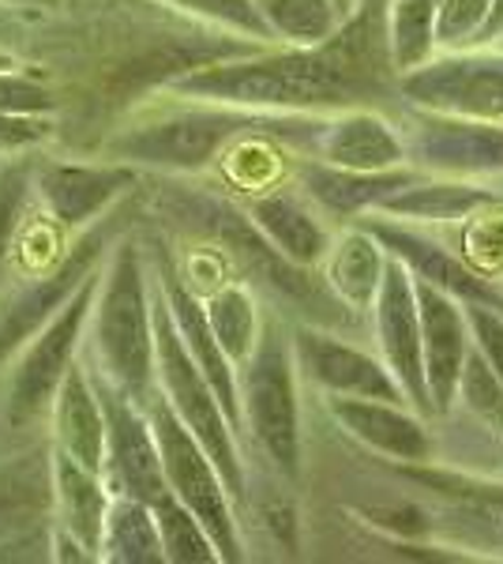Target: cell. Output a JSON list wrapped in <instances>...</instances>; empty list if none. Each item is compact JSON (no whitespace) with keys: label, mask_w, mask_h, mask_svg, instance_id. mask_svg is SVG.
<instances>
[{"label":"cell","mask_w":503,"mask_h":564,"mask_svg":"<svg viewBox=\"0 0 503 564\" xmlns=\"http://www.w3.org/2000/svg\"><path fill=\"white\" fill-rule=\"evenodd\" d=\"M143 414L151 422V433L158 441V456H162V475H166L170 494L204 523V531L210 534L218 550V561H244V542L237 531V516L230 505V489H226L218 467L210 463V456L199 448V441L185 430L173 406L166 403V395L154 391L143 399Z\"/></svg>","instance_id":"obj_6"},{"label":"cell","mask_w":503,"mask_h":564,"mask_svg":"<svg viewBox=\"0 0 503 564\" xmlns=\"http://www.w3.org/2000/svg\"><path fill=\"white\" fill-rule=\"evenodd\" d=\"M151 321H154V384H158L166 403L173 406V414L185 422V430L196 436L199 448L218 467L230 497L244 500V489L249 486H244V463H241V448H237V433L222 411V403H218V395L210 391L207 377L192 361L185 343H181L158 286H154Z\"/></svg>","instance_id":"obj_5"},{"label":"cell","mask_w":503,"mask_h":564,"mask_svg":"<svg viewBox=\"0 0 503 564\" xmlns=\"http://www.w3.org/2000/svg\"><path fill=\"white\" fill-rule=\"evenodd\" d=\"M98 561H109V564H162L166 561L151 505L121 497V494L109 497Z\"/></svg>","instance_id":"obj_25"},{"label":"cell","mask_w":503,"mask_h":564,"mask_svg":"<svg viewBox=\"0 0 503 564\" xmlns=\"http://www.w3.org/2000/svg\"><path fill=\"white\" fill-rule=\"evenodd\" d=\"M154 290L147 286V260L132 234L109 245L98 268L95 305H90V339L98 372L124 388L135 403L154 391Z\"/></svg>","instance_id":"obj_2"},{"label":"cell","mask_w":503,"mask_h":564,"mask_svg":"<svg viewBox=\"0 0 503 564\" xmlns=\"http://www.w3.org/2000/svg\"><path fill=\"white\" fill-rule=\"evenodd\" d=\"M466 324H470L473 350L484 358L492 377L503 384V308L492 302H462Z\"/></svg>","instance_id":"obj_34"},{"label":"cell","mask_w":503,"mask_h":564,"mask_svg":"<svg viewBox=\"0 0 503 564\" xmlns=\"http://www.w3.org/2000/svg\"><path fill=\"white\" fill-rule=\"evenodd\" d=\"M327 411L353 441L402 463H433L436 441L406 403L383 399H327Z\"/></svg>","instance_id":"obj_17"},{"label":"cell","mask_w":503,"mask_h":564,"mask_svg":"<svg viewBox=\"0 0 503 564\" xmlns=\"http://www.w3.org/2000/svg\"><path fill=\"white\" fill-rule=\"evenodd\" d=\"M31 170H34L31 159H15L8 166H0V279L8 271V257L15 249V234L23 226V215L31 212V199H34Z\"/></svg>","instance_id":"obj_31"},{"label":"cell","mask_w":503,"mask_h":564,"mask_svg":"<svg viewBox=\"0 0 503 564\" xmlns=\"http://www.w3.org/2000/svg\"><path fill=\"white\" fill-rule=\"evenodd\" d=\"M241 395V430L255 436L274 470L286 478L300 475V406H297V361L282 321L260 324L255 347L237 366Z\"/></svg>","instance_id":"obj_4"},{"label":"cell","mask_w":503,"mask_h":564,"mask_svg":"<svg viewBox=\"0 0 503 564\" xmlns=\"http://www.w3.org/2000/svg\"><path fill=\"white\" fill-rule=\"evenodd\" d=\"M436 8L440 0H387L383 39H387L391 68L398 76L436 53Z\"/></svg>","instance_id":"obj_27"},{"label":"cell","mask_w":503,"mask_h":564,"mask_svg":"<svg viewBox=\"0 0 503 564\" xmlns=\"http://www.w3.org/2000/svg\"><path fill=\"white\" fill-rule=\"evenodd\" d=\"M53 550H57V553H53L57 561H95L84 550V545H79L68 531H64V527H57V534H53Z\"/></svg>","instance_id":"obj_38"},{"label":"cell","mask_w":503,"mask_h":564,"mask_svg":"<svg viewBox=\"0 0 503 564\" xmlns=\"http://www.w3.org/2000/svg\"><path fill=\"white\" fill-rule=\"evenodd\" d=\"M102 403L106 417V459H102V481L109 494H121L143 505H154L162 494H170L166 475H162V456L158 441L151 433V422L143 414V406L128 395L124 388H117L113 380H106L102 372H90Z\"/></svg>","instance_id":"obj_10"},{"label":"cell","mask_w":503,"mask_h":564,"mask_svg":"<svg viewBox=\"0 0 503 564\" xmlns=\"http://www.w3.org/2000/svg\"><path fill=\"white\" fill-rule=\"evenodd\" d=\"M53 411V436H57V452L84 463L87 470L102 475L106 459V417L102 403H98V391L90 372L72 361V369L64 372L57 395L50 403Z\"/></svg>","instance_id":"obj_19"},{"label":"cell","mask_w":503,"mask_h":564,"mask_svg":"<svg viewBox=\"0 0 503 564\" xmlns=\"http://www.w3.org/2000/svg\"><path fill=\"white\" fill-rule=\"evenodd\" d=\"M128 212H132V199H121L113 212H106L102 218L90 223V230L68 249V257L53 263L42 279H34L31 286H23L20 294L8 302L4 316H0V366L12 361L34 335L42 332V324L50 321L57 308L76 294V286L84 282L98 263L106 260L109 245L124 234Z\"/></svg>","instance_id":"obj_9"},{"label":"cell","mask_w":503,"mask_h":564,"mask_svg":"<svg viewBox=\"0 0 503 564\" xmlns=\"http://www.w3.org/2000/svg\"><path fill=\"white\" fill-rule=\"evenodd\" d=\"M57 132L50 113H15V109H0V154H23L34 151Z\"/></svg>","instance_id":"obj_36"},{"label":"cell","mask_w":503,"mask_h":564,"mask_svg":"<svg viewBox=\"0 0 503 564\" xmlns=\"http://www.w3.org/2000/svg\"><path fill=\"white\" fill-rule=\"evenodd\" d=\"M383 263H387V252L372 238V230H346L342 238H331V249L324 252L319 268L338 302L353 316H364L380 290Z\"/></svg>","instance_id":"obj_22"},{"label":"cell","mask_w":503,"mask_h":564,"mask_svg":"<svg viewBox=\"0 0 503 564\" xmlns=\"http://www.w3.org/2000/svg\"><path fill=\"white\" fill-rule=\"evenodd\" d=\"M369 313L372 324H376L380 361L395 377L406 403L420 414H433L428 388H425V366H420V321H417L414 275L395 257H387V263H383V279Z\"/></svg>","instance_id":"obj_12"},{"label":"cell","mask_w":503,"mask_h":564,"mask_svg":"<svg viewBox=\"0 0 503 564\" xmlns=\"http://www.w3.org/2000/svg\"><path fill=\"white\" fill-rule=\"evenodd\" d=\"M267 121V113H249V109L196 102L192 98V106L185 109H173V113H162L154 121L117 132L106 143V154L135 170L196 174V170L210 166L226 151V143L241 140V135H249Z\"/></svg>","instance_id":"obj_3"},{"label":"cell","mask_w":503,"mask_h":564,"mask_svg":"<svg viewBox=\"0 0 503 564\" xmlns=\"http://www.w3.org/2000/svg\"><path fill=\"white\" fill-rule=\"evenodd\" d=\"M61 98L45 79L31 76L26 68L0 72V109H15V113H53Z\"/></svg>","instance_id":"obj_35"},{"label":"cell","mask_w":503,"mask_h":564,"mask_svg":"<svg viewBox=\"0 0 503 564\" xmlns=\"http://www.w3.org/2000/svg\"><path fill=\"white\" fill-rule=\"evenodd\" d=\"M53 0H0V8H50Z\"/></svg>","instance_id":"obj_39"},{"label":"cell","mask_w":503,"mask_h":564,"mask_svg":"<svg viewBox=\"0 0 503 564\" xmlns=\"http://www.w3.org/2000/svg\"><path fill=\"white\" fill-rule=\"evenodd\" d=\"M364 230H372V238L383 245V252H387V257H395L402 268L409 271V275L428 282V286H436V290H444V294H451L455 302H492V305H500L496 290H492L473 268H466L459 257H451L444 245L420 238V234L406 230V226H398V223H383V218L369 223Z\"/></svg>","instance_id":"obj_18"},{"label":"cell","mask_w":503,"mask_h":564,"mask_svg":"<svg viewBox=\"0 0 503 564\" xmlns=\"http://www.w3.org/2000/svg\"><path fill=\"white\" fill-rule=\"evenodd\" d=\"M166 8H177V12L192 15V20H204L218 31H230L237 39H249L260 45H274L271 26L263 23L255 0H158Z\"/></svg>","instance_id":"obj_30"},{"label":"cell","mask_w":503,"mask_h":564,"mask_svg":"<svg viewBox=\"0 0 503 564\" xmlns=\"http://www.w3.org/2000/svg\"><path fill=\"white\" fill-rule=\"evenodd\" d=\"M455 403H462L466 411L484 425V430L503 436V384L492 377V369L484 366V358L473 347H470V354H466Z\"/></svg>","instance_id":"obj_32"},{"label":"cell","mask_w":503,"mask_h":564,"mask_svg":"<svg viewBox=\"0 0 503 564\" xmlns=\"http://www.w3.org/2000/svg\"><path fill=\"white\" fill-rule=\"evenodd\" d=\"M4 12H12V8H4ZM4 12H0V31H8V26H12V20H8Z\"/></svg>","instance_id":"obj_42"},{"label":"cell","mask_w":503,"mask_h":564,"mask_svg":"<svg viewBox=\"0 0 503 564\" xmlns=\"http://www.w3.org/2000/svg\"><path fill=\"white\" fill-rule=\"evenodd\" d=\"M154 523H158V539H162V553L173 564H215L218 550L210 542V534L204 531V523L188 512L173 494H162L151 505Z\"/></svg>","instance_id":"obj_29"},{"label":"cell","mask_w":503,"mask_h":564,"mask_svg":"<svg viewBox=\"0 0 503 564\" xmlns=\"http://www.w3.org/2000/svg\"><path fill=\"white\" fill-rule=\"evenodd\" d=\"M398 90L425 113L503 129V50L466 45V50H447L440 57L433 53L417 68L402 72Z\"/></svg>","instance_id":"obj_7"},{"label":"cell","mask_w":503,"mask_h":564,"mask_svg":"<svg viewBox=\"0 0 503 564\" xmlns=\"http://www.w3.org/2000/svg\"><path fill=\"white\" fill-rule=\"evenodd\" d=\"M500 42H503V0H492L489 15H484L481 31L473 34L470 45H500Z\"/></svg>","instance_id":"obj_37"},{"label":"cell","mask_w":503,"mask_h":564,"mask_svg":"<svg viewBox=\"0 0 503 564\" xmlns=\"http://www.w3.org/2000/svg\"><path fill=\"white\" fill-rule=\"evenodd\" d=\"M249 218L282 257L300 263V268H319L324 252L331 249V230L324 226V218L294 193L252 196Z\"/></svg>","instance_id":"obj_21"},{"label":"cell","mask_w":503,"mask_h":564,"mask_svg":"<svg viewBox=\"0 0 503 564\" xmlns=\"http://www.w3.org/2000/svg\"><path fill=\"white\" fill-rule=\"evenodd\" d=\"M496 204V193L466 181H406L395 193H387L376 204L380 215L417 218V223H451V218H470L481 207Z\"/></svg>","instance_id":"obj_24"},{"label":"cell","mask_w":503,"mask_h":564,"mask_svg":"<svg viewBox=\"0 0 503 564\" xmlns=\"http://www.w3.org/2000/svg\"><path fill=\"white\" fill-rule=\"evenodd\" d=\"M335 4H338V12H342L346 20H350V15H353V0H335Z\"/></svg>","instance_id":"obj_41"},{"label":"cell","mask_w":503,"mask_h":564,"mask_svg":"<svg viewBox=\"0 0 503 564\" xmlns=\"http://www.w3.org/2000/svg\"><path fill=\"white\" fill-rule=\"evenodd\" d=\"M34 199L68 230L90 226L95 218L113 212L124 196L135 193L140 170L124 162H57L45 159L31 170Z\"/></svg>","instance_id":"obj_11"},{"label":"cell","mask_w":503,"mask_h":564,"mask_svg":"<svg viewBox=\"0 0 503 564\" xmlns=\"http://www.w3.org/2000/svg\"><path fill=\"white\" fill-rule=\"evenodd\" d=\"M319 162L338 170H361V174H376V170H398L409 162L406 140L395 132L387 117L376 109L350 106L338 109L331 121L316 132Z\"/></svg>","instance_id":"obj_16"},{"label":"cell","mask_w":503,"mask_h":564,"mask_svg":"<svg viewBox=\"0 0 503 564\" xmlns=\"http://www.w3.org/2000/svg\"><path fill=\"white\" fill-rule=\"evenodd\" d=\"M387 68V39L350 15L319 45H255L181 72L166 87L181 98L249 113H331L376 98Z\"/></svg>","instance_id":"obj_1"},{"label":"cell","mask_w":503,"mask_h":564,"mask_svg":"<svg viewBox=\"0 0 503 564\" xmlns=\"http://www.w3.org/2000/svg\"><path fill=\"white\" fill-rule=\"evenodd\" d=\"M406 166L398 170H376V174H361V170H338L327 162H313L300 177L305 199H313L319 212L335 218H353L361 212H376V204L387 193H395L406 181H414Z\"/></svg>","instance_id":"obj_23"},{"label":"cell","mask_w":503,"mask_h":564,"mask_svg":"<svg viewBox=\"0 0 503 564\" xmlns=\"http://www.w3.org/2000/svg\"><path fill=\"white\" fill-rule=\"evenodd\" d=\"M255 8L271 26L274 42L286 45H319L346 23L335 0H255Z\"/></svg>","instance_id":"obj_28"},{"label":"cell","mask_w":503,"mask_h":564,"mask_svg":"<svg viewBox=\"0 0 503 564\" xmlns=\"http://www.w3.org/2000/svg\"><path fill=\"white\" fill-rule=\"evenodd\" d=\"M492 0H440L436 8V50H466L481 31Z\"/></svg>","instance_id":"obj_33"},{"label":"cell","mask_w":503,"mask_h":564,"mask_svg":"<svg viewBox=\"0 0 503 564\" xmlns=\"http://www.w3.org/2000/svg\"><path fill=\"white\" fill-rule=\"evenodd\" d=\"M50 489H53V500H57V527H64V531L98 561L106 508H109V497H113L106 489L102 475L87 470L84 463L64 456V452H53Z\"/></svg>","instance_id":"obj_20"},{"label":"cell","mask_w":503,"mask_h":564,"mask_svg":"<svg viewBox=\"0 0 503 564\" xmlns=\"http://www.w3.org/2000/svg\"><path fill=\"white\" fill-rule=\"evenodd\" d=\"M204 302V316L215 332L218 347L226 350V358L233 366H241L255 347V335H260V308H255V294L244 282H222L218 290H210Z\"/></svg>","instance_id":"obj_26"},{"label":"cell","mask_w":503,"mask_h":564,"mask_svg":"<svg viewBox=\"0 0 503 564\" xmlns=\"http://www.w3.org/2000/svg\"><path fill=\"white\" fill-rule=\"evenodd\" d=\"M406 140V154L425 170L451 177H492L503 174V129L459 117H425Z\"/></svg>","instance_id":"obj_15"},{"label":"cell","mask_w":503,"mask_h":564,"mask_svg":"<svg viewBox=\"0 0 503 564\" xmlns=\"http://www.w3.org/2000/svg\"><path fill=\"white\" fill-rule=\"evenodd\" d=\"M15 68H23V61L15 57V53L0 50V72H15Z\"/></svg>","instance_id":"obj_40"},{"label":"cell","mask_w":503,"mask_h":564,"mask_svg":"<svg viewBox=\"0 0 503 564\" xmlns=\"http://www.w3.org/2000/svg\"><path fill=\"white\" fill-rule=\"evenodd\" d=\"M98 268H102V263H98ZM98 268L90 271L76 286V294L42 324V332L15 354L20 361H15L12 384H8V425H15V430L39 422V417L50 411L64 372L76 361V350H79V343H84V332L90 321V305H95Z\"/></svg>","instance_id":"obj_8"},{"label":"cell","mask_w":503,"mask_h":564,"mask_svg":"<svg viewBox=\"0 0 503 564\" xmlns=\"http://www.w3.org/2000/svg\"><path fill=\"white\" fill-rule=\"evenodd\" d=\"M294 361L297 369L327 391V399H383V403H406L395 377L380 358L353 343L338 339L331 327L297 324L294 327ZM409 406V403H406Z\"/></svg>","instance_id":"obj_13"},{"label":"cell","mask_w":503,"mask_h":564,"mask_svg":"<svg viewBox=\"0 0 503 564\" xmlns=\"http://www.w3.org/2000/svg\"><path fill=\"white\" fill-rule=\"evenodd\" d=\"M417 294V321H420V366H425V388L433 414H447L455 406V391L470 354V324H466L462 302L451 294L414 279Z\"/></svg>","instance_id":"obj_14"}]
</instances>
